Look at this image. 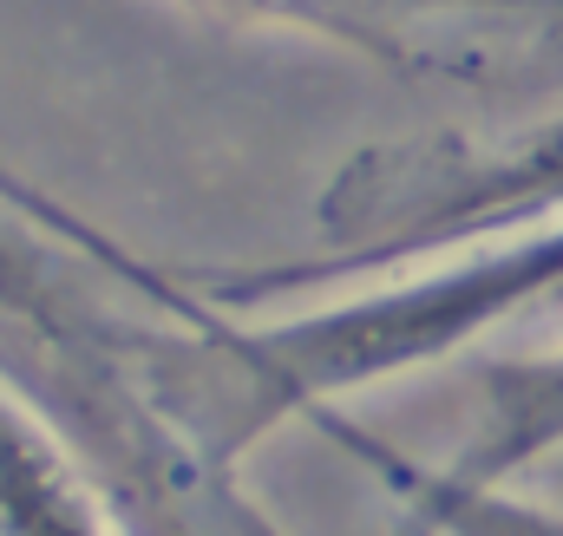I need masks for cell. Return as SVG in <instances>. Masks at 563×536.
<instances>
[{
  "label": "cell",
  "instance_id": "6da1fadb",
  "mask_svg": "<svg viewBox=\"0 0 563 536\" xmlns=\"http://www.w3.org/2000/svg\"><path fill=\"white\" fill-rule=\"evenodd\" d=\"M223 20H256L354 46L400 72L478 79L538 46H563V0H190Z\"/></svg>",
  "mask_w": 563,
  "mask_h": 536
},
{
  "label": "cell",
  "instance_id": "7a4b0ae2",
  "mask_svg": "<svg viewBox=\"0 0 563 536\" xmlns=\"http://www.w3.org/2000/svg\"><path fill=\"white\" fill-rule=\"evenodd\" d=\"M498 425L505 438H538V432H558L563 425V354L551 360H531L505 380V405H498Z\"/></svg>",
  "mask_w": 563,
  "mask_h": 536
}]
</instances>
